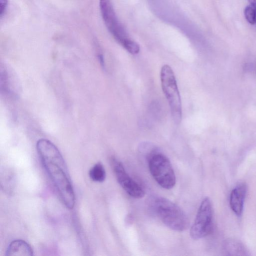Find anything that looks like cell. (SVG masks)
Listing matches in <instances>:
<instances>
[{
    "label": "cell",
    "mask_w": 256,
    "mask_h": 256,
    "mask_svg": "<svg viewBox=\"0 0 256 256\" xmlns=\"http://www.w3.org/2000/svg\"><path fill=\"white\" fill-rule=\"evenodd\" d=\"M111 163L118 182L124 191L134 198L144 197V190L130 176L122 164L114 158H112Z\"/></svg>",
    "instance_id": "cell-7"
},
{
    "label": "cell",
    "mask_w": 256,
    "mask_h": 256,
    "mask_svg": "<svg viewBox=\"0 0 256 256\" xmlns=\"http://www.w3.org/2000/svg\"><path fill=\"white\" fill-rule=\"evenodd\" d=\"M244 14L246 20L250 24L256 23V9L250 5L246 6L244 10Z\"/></svg>",
    "instance_id": "cell-13"
},
{
    "label": "cell",
    "mask_w": 256,
    "mask_h": 256,
    "mask_svg": "<svg viewBox=\"0 0 256 256\" xmlns=\"http://www.w3.org/2000/svg\"><path fill=\"white\" fill-rule=\"evenodd\" d=\"M224 250L230 256H246L248 251L244 244L234 240H228L224 244Z\"/></svg>",
    "instance_id": "cell-10"
},
{
    "label": "cell",
    "mask_w": 256,
    "mask_h": 256,
    "mask_svg": "<svg viewBox=\"0 0 256 256\" xmlns=\"http://www.w3.org/2000/svg\"><path fill=\"white\" fill-rule=\"evenodd\" d=\"M250 5L256 9V0H248Z\"/></svg>",
    "instance_id": "cell-15"
},
{
    "label": "cell",
    "mask_w": 256,
    "mask_h": 256,
    "mask_svg": "<svg viewBox=\"0 0 256 256\" xmlns=\"http://www.w3.org/2000/svg\"><path fill=\"white\" fill-rule=\"evenodd\" d=\"M122 46L132 54H138L140 50L139 45L136 42L129 38L124 42Z\"/></svg>",
    "instance_id": "cell-12"
},
{
    "label": "cell",
    "mask_w": 256,
    "mask_h": 256,
    "mask_svg": "<svg viewBox=\"0 0 256 256\" xmlns=\"http://www.w3.org/2000/svg\"><path fill=\"white\" fill-rule=\"evenodd\" d=\"M212 226V207L210 199L206 197L201 202L194 224L190 230V236L198 240L208 236Z\"/></svg>",
    "instance_id": "cell-5"
},
{
    "label": "cell",
    "mask_w": 256,
    "mask_h": 256,
    "mask_svg": "<svg viewBox=\"0 0 256 256\" xmlns=\"http://www.w3.org/2000/svg\"><path fill=\"white\" fill-rule=\"evenodd\" d=\"M148 161L150 172L156 182L164 188H172L176 184V178L168 158L158 151Z\"/></svg>",
    "instance_id": "cell-4"
},
{
    "label": "cell",
    "mask_w": 256,
    "mask_h": 256,
    "mask_svg": "<svg viewBox=\"0 0 256 256\" xmlns=\"http://www.w3.org/2000/svg\"><path fill=\"white\" fill-rule=\"evenodd\" d=\"M33 250L30 245L24 240H16L8 246L6 252V256H32Z\"/></svg>",
    "instance_id": "cell-9"
},
{
    "label": "cell",
    "mask_w": 256,
    "mask_h": 256,
    "mask_svg": "<svg viewBox=\"0 0 256 256\" xmlns=\"http://www.w3.org/2000/svg\"><path fill=\"white\" fill-rule=\"evenodd\" d=\"M152 210L170 228L178 232L186 230L189 226L184 212L177 204L162 197H156L152 202Z\"/></svg>",
    "instance_id": "cell-2"
},
{
    "label": "cell",
    "mask_w": 256,
    "mask_h": 256,
    "mask_svg": "<svg viewBox=\"0 0 256 256\" xmlns=\"http://www.w3.org/2000/svg\"><path fill=\"white\" fill-rule=\"evenodd\" d=\"M247 191V186L244 182L238 184L230 194V204L231 209L238 216H241Z\"/></svg>",
    "instance_id": "cell-8"
},
{
    "label": "cell",
    "mask_w": 256,
    "mask_h": 256,
    "mask_svg": "<svg viewBox=\"0 0 256 256\" xmlns=\"http://www.w3.org/2000/svg\"><path fill=\"white\" fill-rule=\"evenodd\" d=\"M41 162L52 181L63 204L73 208L75 196L67 166L57 147L50 140L41 138L36 142Z\"/></svg>",
    "instance_id": "cell-1"
},
{
    "label": "cell",
    "mask_w": 256,
    "mask_h": 256,
    "mask_svg": "<svg viewBox=\"0 0 256 256\" xmlns=\"http://www.w3.org/2000/svg\"><path fill=\"white\" fill-rule=\"evenodd\" d=\"M100 14L106 26L122 45L128 38L118 22L110 0H99Z\"/></svg>",
    "instance_id": "cell-6"
},
{
    "label": "cell",
    "mask_w": 256,
    "mask_h": 256,
    "mask_svg": "<svg viewBox=\"0 0 256 256\" xmlns=\"http://www.w3.org/2000/svg\"><path fill=\"white\" fill-rule=\"evenodd\" d=\"M162 87L168 101L174 122L178 124L182 118L180 97L174 72L170 66L165 64L160 71Z\"/></svg>",
    "instance_id": "cell-3"
},
{
    "label": "cell",
    "mask_w": 256,
    "mask_h": 256,
    "mask_svg": "<svg viewBox=\"0 0 256 256\" xmlns=\"http://www.w3.org/2000/svg\"><path fill=\"white\" fill-rule=\"evenodd\" d=\"M8 0H0V14L2 17L6 12L8 6Z\"/></svg>",
    "instance_id": "cell-14"
},
{
    "label": "cell",
    "mask_w": 256,
    "mask_h": 256,
    "mask_svg": "<svg viewBox=\"0 0 256 256\" xmlns=\"http://www.w3.org/2000/svg\"><path fill=\"white\" fill-rule=\"evenodd\" d=\"M90 178L96 182H103L106 177V170L104 166L100 162L96 164L89 170Z\"/></svg>",
    "instance_id": "cell-11"
}]
</instances>
